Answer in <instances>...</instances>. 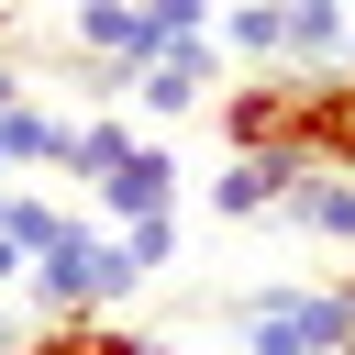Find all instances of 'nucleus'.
<instances>
[{
	"label": "nucleus",
	"instance_id": "nucleus-7",
	"mask_svg": "<svg viewBox=\"0 0 355 355\" xmlns=\"http://www.w3.org/2000/svg\"><path fill=\"white\" fill-rule=\"evenodd\" d=\"M288 233H311V244H355V166H311L300 189H288V211H277Z\"/></svg>",
	"mask_w": 355,
	"mask_h": 355
},
{
	"label": "nucleus",
	"instance_id": "nucleus-9",
	"mask_svg": "<svg viewBox=\"0 0 355 355\" xmlns=\"http://www.w3.org/2000/svg\"><path fill=\"white\" fill-rule=\"evenodd\" d=\"M344 22H355V0H288V44H277V67H300V78L344 67Z\"/></svg>",
	"mask_w": 355,
	"mask_h": 355
},
{
	"label": "nucleus",
	"instance_id": "nucleus-13",
	"mask_svg": "<svg viewBox=\"0 0 355 355\" xmlns=\"http://www.w3.org/2000/svg\"><path fill=\"white\" fill-rule=\"evenodd\" d=\"M144 11V55H166V44H200V33H222V0H133Z\"/></svg>",
	"mask_w": 355,
	"mask_h": 355
},
{
	"label": "nucleus",
	"instance_id": "nucleus-14",
	"mask_svg": "<svg viewBox=\"0 0 355 355\" xmlns=\"http://www.w3.org/2000/svg\"><path fill=\"white\" fill-rule=\"evenodd\" d=\"M133 144H144V133H122V122H111V111H89V122H78V133H67V178H111V166H122V155H133Z\"/></svg>",
	"mask_w": 355,
	"mask_h": 355
},
{
	"label": "nucleus",
	"instance_id": "nucleus-20",
	"mask_svg": "<svg viewBox=\"0 0 355 355\" xmlns=\"http://www.w3.org/2000/svg\"><path fill=\"white\" fill-rule=\"evenodd\" d=\"M0 178H11V166H0Z\"/></svg>",
	"mask_w": 355,
	"mask_h": 355
},
{
	"label": "nucleus",
	"instance_id": "nucleus-16",
	"mask_svg": "<svg viewBox=\"0 0 355 355\" xmlns=\"http://www.w3.org/2000/svg\"><path fill=\"white\" fill-rule=\"evenodd\" d=\"M33 333H22V311H11V288H0V355H22Z\"/></svg>",
	"mask_w": 355,
	"mask_h": 355
},
{
	"label": "nucleus",
	"instance_id": "nucleus-12",
	"mask_svg": "<svg viewBox=\"0 0 355 355\" xmlns=\"http://www.w3.org/2000/svg\"><path fill=\"white\" fill-rule=\"evenodd\" d=\"M222 44L255 55V67H277V44H288V0H222Z\"/></svg>",
	"mask_w": 355,
	"mask_h": 355
},
{
	"label": "nucleus",
	"instance_id": "nucleus-18",
	"mask_svg": "<svg viewBox=\"0 0 355 355\" xmlns=\"http://www.w3.org/2000/svg\"><path fill=\"white\" fill-rule=\"evenodd\" d=\"M344 67H355V22H344Z\"/></svg>",
	"mask_w": 355,
	"mask_h": 355
},
{
	"label": "nucleus",
	"instance_id": "nucleus-3",
	"mask_svg": "<svg viewBox=\"0 0 355 355\" xmlns=\"http://www.w3.org/2000/svg\"><path fill=\"white\" fill-rule=\"evenodd\" d=\"M222 67H233V44H222V33H200V44H166V55H144V67H133V100H144L155 122H189V111L222 89Z\"/></svg>",
	"mask_w": 355,
	"mask_h": 355
},
{
	"label": "nucleus",
	"instance_id": "nucleus-1",
	"mask_svg": "<svg viewBox=\"0 0 355 355\" xmlns=\"http://www.w3.org/2000/svg\"><path fill=\"white\" fill-rule=\"evenodd\" d=\"M22 288L44 300V322H111V311L144 288V266H133V244H122L111 222H89V211H78V233H67V244H44Z\"/></svg>",
	"mask_w": 355,
	"mask_h": 355
},
{
	"label": "nucleus",
	"instance_id": "nucleus-19",
	"mask_svg": "<svg viewBox=\"0 0 355 355\" xmlns=\"http://www.w3.org/2000/svg\"><path fill=\"white\" fill-rule=\"evenodd\" d=\"M344 300H355V277H344Z\"/></svg>",
	"mask_w": 355,
	"mask_h": 355
},
{
	"label": "nucleus",
	"instance_id": "nucleus-4",
	"mask_svg": "<svg viewBox=\"0 0 355 355\" xmlns=\"http://www.w3.org/2000/svg\"><path fill=\"white\" fill-rule=\"evenodd\" d=\"M311 178V155L300 144H255V155H222V178H211V211L222 222H266V211H288V189Z\"/></svg>",
	"mask_w": 355,
	"mask_h": 355
},
{
	"label": "nucleus",
	"instance_id": "nucleus-8",
	"mask_svg": "<svg viewBox=\"0 0 355 355\" xmlns=\"http://www.w3.org/2000/svg\"><path fill=\"white\" fill-rule=\"evenodd\" d=\"M67 33H78V55H89V67H122V78L144 67V11H133V0H78V22H67Z\"/></svg>",
	"mask_w": 355,
	"mask_h": 355
},
{
	"label": "nucleus",
	"instance_id": "nucleus-15",
	"mask_svg": "<svg viewBox=\"0 0 355 355\" xmlns=\"http://www.w3.org/2000/svg\"><path fill=\"white\" fill-rule=\"evenodd\" d=\"M111 233L133 244V266H144V277H166V266H178V211H144V222H111Z\"/></svg>",
	"mask_w": 355,
	"mask_h": 355
},
{
	"label": "nucleus",
	"instance_id": "nucleus-2",
	"mask_svg": "<svg viewBox=\"0 0 355 355\" xmlns=\"http://www.w3.org/2000/svg\"><path fill=\"white\" fill-rule=\"evenodd\" d=\"M244 355H355V300L344 288H255Z\"/></svg>",
	"mask_w": 355,
	"mask_h": 355
},
{
	"label": "nucleus",
	"instance_id": "nucleus-5",
	"mask_svg": "<svg viewBox=\"0 0 355 355\" xmlns=\"http://www.w3.org/2000/svg\"><path fill=\"white\" fill-rule=\"evenodd\" d=\"M144 211H178V144H133L111 178H89V222H144Z\"/></svg>",
	"mask_w": 355,
	"mask_h": 355
},
{
	"label": "nucleus",
	"instance_id": "nucleus-10",
	"mask_svg": "<svg viewBox=\"0 0 355 355\" xmlns=\"http://www.w3.org/2000/svg\"><path fill=\"white\" fill-rule=\"evenodd\" d=\"M67 133H78V122H55V111L22 89V100L0 111V166H11V178H22V166H67Z\"/></svg>",
	"mask_w": 355,
	"mask_h": 355
},
{
	"label": "nucleus",
	"instance_id": "nucleus-17",
	"mask_svg": "<svg viewBox=\"0 0 355 355\" xmlns=\"http://www.w3.org/2000/svg\"><path fill=\"white\" fill-rule=\"evenodd\" d=\"M11 100H22V78H11V55H0V111H11Z\"/></svg>",
	"mask_w": 355,
	"mask_h": 355
},
{
	"label": "nucleus",
	"instance_id": "nucleus-11",
	"mask_svg": "<svg viewBox=\"0 0 355 355\" xmlns=\"http://www.w3.org/2000/svg\"><path fill=\"white\" fill-rule=\"evenodd\" d=\"M22 355H166L155 333H122V322H44Z\"/></svg>",
	"mask_w": 355,
	"mask_h": 355
},
{
	"label": "nucleus",
	"instance_id": "nucleus-6",
	"mask_svg": "<svg viewBox=\"0 0 355 355\" xmlns=\"http://www.w3.org/2000/svg\"><path fill=\"white\" fill-rule=\"evenodd\" d=\"M288 100H300V78H288V67H266L255 89H233V100H222V144H233V155L288 144Z\"/></svg>",
	"mask_w": 355,
	"mask_h": 355
}]
</instances>
